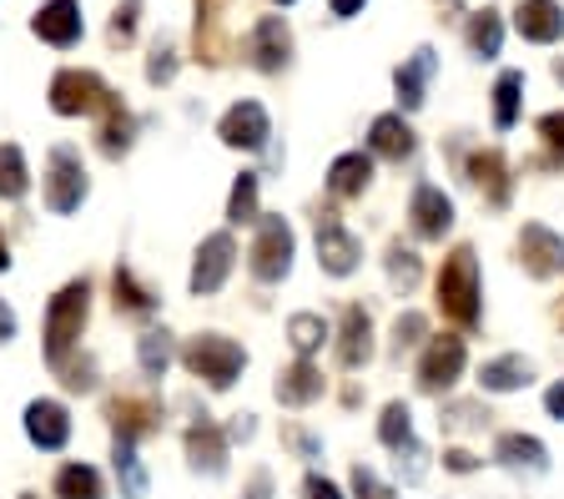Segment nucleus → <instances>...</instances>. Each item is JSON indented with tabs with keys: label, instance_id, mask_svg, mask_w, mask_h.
I'll use <instances>...</instances> for the list:
<instances>
[{
	"label": "nucleus",
	"instance_id": "obj_1",
	"mask_svg": "<svg viewBox=\"0 0 564 499\" xmlns=\"http://www.w3.org/2000/svg\"><path fill=\"white\" fill-rule=\"evenodd\" d=\"M434 293H438V313H444L458 333L479 328V318H484V303H479V252H474L469 242H458V248L444 258Z\"/></svg>",
	"mask_w": 564,
	"mask_h": 499
},
{
	"label": "nucleus",
	"instance_id": "obj_2",
	"mask_svg": "<svg viewBox=\"0 0 564 499\" xmlns=\"http://www.w3.org/2000/svg\"><path fill=\"white\" fill-rule=\"evenodd\" d=\"M86 318H91V283H86V278H70L46 308V364L51 369L70 364V348L82 344Z\"/></svg>",
	"mask_w": 564,
	"mask_h": 499
},
{
	"label": "nucleus",
	"instance_id": "obj_3",
	"mask_svg": "<svg viewBox=\"0 0 564 499\" xmlns=\"http://www.w3.org/2000/svg\"><path fill=\"white\" fill-rule=\"evenodd\" d=\"M182 369L192 373V379H202L207 389H232L237 379H242L247 369V348L232 344L227 333H197V338H187L182 344Z\"/></svg>",
	"mask_w": 564,
	"mask_h": 499
},
{
	"label": "nucleus",
	"instance_id": "obj_4",
	"mask_svg": "<svg viewBox=\"0 0 564 499\" xmlns=\"http://www.w3.org/2000/svg\"><path fill=\"white\" fill-rule=\"evenodd\" d=\"M293 252H297V238H293V227H288V217H262L252 252H247V273L258 278L262 288L282 283V278L293 273Z\"/></svg>",
	"mask_w": 564,
	"mask_h": 499
},
{
	"label": "nucleus",
	"instance_id": "obj_5",
	"mask_svg": "<svg viewBox=\"0 0 564 499\" xmlns=\"http://www.w3.org/2000/svg\"><path fill=\"white\" fill-rule=\"evenodd\" d=\"M106 107H111V86L96 72L66 66V72L51 76V111L56 117H101Z\"/></svg>",
	"mask_w": 564,
	"mask_h": 499
},
{
	"label": "nucleus",
	"instance_id": "obj_6",
	"mask_svg": "<svg viewBox=\"0 0 564 499\" xmlns=\"http://www.w3.org/2000/svg\"><path fill=\"white\" fill-rule=\"evenodd\" d=\"M86 192H91V182H86L82 152H76V147H51V156H46V207L56 217H66L86 203Z\"/></svg>",
	"mask_w": 564,
	"mask_h": 499
},
{
	"label": "nucleus",
	"instance_id": "obj_7",
	"mask_svg": "<svg viewBox=\"0 0 564 499\" xmlns=\"http://www.w3.org/2000/svg\"><path fill=\"white\" fill-rule=\"evenodd\" d=\"M313 238H317V262H323V273H328V278L358 273V262H364V242L352 238V232L333 213H317Z\"/></svg>",
	"mask_w": 564,
	"mask_h": 499
},
{
	"label": "nucleus",
	"instance_id": "obj_8",
	"mask_svg": "<svg viewBox=\"0 0 564 499\" xmlns=\"http://www.w3.org/2000/svg\"><path fill=\"white\" fill-rule=\"evenodd\" d=\"M464 358H469V348H464V338H458V333L429 338V348H423V358H419V389L423 393L454 389L458 373H464Z\"/></svg>",
	"mask_w": 564,
	"mask_h": 499
},
{
	"label": "nucleus",
	"instance_id": "obj_9",
	"mask_svg": "<svg viewBox=\"0 0 564 499\" xmlns=\"http://www.w3.org/2000/svg\"><path fill=\"white\" fill-rule=\"evenodd\" d=\"M232 262H237L232 232H212V238H202L197 258H192V293L197 297L223 293L227 278H232Z\"/></svg>",
	"mask_w": 564,
	"mask_h": 499
},
{
	"label": "nucleus",
	"instance_id": "obj_10",
	"mask_svg": "<svg viewBox=\"0 0 564 499\" xmlns=\"http://www.w3.org/2000/svg\"><path fill=\"white\" fill-rule=\"evenodd\" d=\"M519 268L529 278H560L564 273V238L544 223L519 227Z\"/></svg>",
	"mask_w": 564,
	"mask_h": 499
},
{
	"label": "nucleus",
	"instance_id": "obj_11",
	"mask_svg": "<svg viewBox=\"0 0 564 499\" xmlns=\"http://www.w3.org/2000/svg\"><path fill=\"white\" fill-rule=\"evenodd\" d=\"M217 137H223L232 152H262L272 137V121H268V111H262V101H237V107H227L223 121H217Z\"/></svg>",
	"mask_w": 564,
	"mask_h": 499
},
{
	"label": "nucleus",
	"instance_id": "obj_12",
	"mask_svg": "<svg viewBox=\"0 0 564 499\" xmlns=\"http://www.w3.org/2000/svg\"><path fill=\"white\" fill-rule=\"evenodd\" d=\"M409 227H413V238H423V242H444V232L454 227L448 192L434 187V182H419L409 197Z\"/></svg>",
	"mask_w": 564,
	"mask_h": 499
},
{
	"label": "nucleus",
	"instance_id": "obj_13",
	"mask_svg": "<svg viewBox=\"0 0 564 499\" xmlns=\"http://www.w3.org/2000/svg\"><path fill=\"white\" fill-rule=\"evenodd\" d=\"M106 424L117 429V440L137 444L162 429V404L156 399H137V393H117V399H106Z\"/></svg>",
	"mask_w": 564,
	"mask_h": 499
},
{
	"label": "nucleus",
	"instance_id": "obj_14",
	"mask_svg": "<svg viewBox=\"0 0 564 499\" xmlns=\"http://www.w3.org/2000/svg\"><path fill=\"white\" fill-rule=\"evenodd\" d=\"M247 56H252V66L268 76H278L288 61H293V31H288V21L282 15H262L258 25H252V36H247Z\"/></svg>",
	"mask_w": 564,
	"mask_h": 499
},
{
	"label": "nucleus",
	"instance_id": "obj_15",
	"mask_svg": "<svg viewBox=\"0 0 564 499\" xmlns=\"http://www.w3.org/2000/svg\"><path fill=\"white\" fill-rule=\"evenodd\" d=\"M25 440H31L35 449H46V454L66 449L70 444L66 404H61V399H31V404H25Z\"/></svg>",
	"mask_w": 564,
	"mask_h": 499
},
{
	"label": "nucleus",
	"instance_id": "obj_16",
	"mask_svg": "<svg viewBox=\"0 0 564 499\" xmlns=\"http://www.w3.org/2000/svg\"><path fill=\"white\" fill-rule=\"evenodd\" d=\"M31 31L46 41V46H61V51L76 46V41L86 36L82 6H76V0H46V6L31 15Z\"/></svg>",
	"mask_w": 564,
	"mask_h": 499
},
{
	"label": "nucleus",
	"instance_id": "obj_17",
	"mask_svg": "<svg viewBox=\"0 0 564 499\" xmlns=\"http://www.w3.org/2000/svg\"><path fill=\"white\" fill-rule=\"evenodd\" d=\"M469 182L484 192L489 207H509L514 197V177H509V162L499 147H484V152H469Z\"/></svg>",
	"mask_w": 564,
	"mask_h": 499
},
{
	"label": "nucleus",
	"instance_id": "obj_18",
	"mask_svg": "<svg viewBox=\"0 0 564 499\" xmlns=\"http://www.w3.org/2000/svg\"><path fill=\"white\" fill-rule=\"evenodd\" d=\"M373 358V318H368L364 303H348L338 323V364L343 369H364Z\"/></svg>",
	"mask_w": 564,
	"mask_h": 499
},
{
	"label": "nucleus",
	"instance_id": "obj_19",
	"mask_svg": "<svg viewBox=\"0 0 564 499\" xmlns=\"http://www.w3.org/2000/svg\"><path fill=\"white\" fill-rule=\"evenodd\" d=\"M182 449H187L192 469H202V475H223V469H227V429H217L207 414H202L197 424L187 429Z\"/></svg>",
	"mask_w": 564,
	"mask_h": 499
},
{
	"label": "nucleus",
	"instance_id": "obj_20",
	"mask_svg": "<svg viewBox=\"0 0 564 499\" xmlns=\"http://www.w3.org/2000/svg\"><path fill=\"white\" fill-rule=\"evenodd\" d=\"M323 389H328V379H323V369H313L307 358L288 364V369L278 373V383H272L278 404H288V409H307V404H317V399H323Z\"/></svg>",
	"mask_w": 564,
	"mask_h": 499
},
{
	"label": "nucleus",
	"instance_id": "obj_21",
	"mask_svg": "<svg viewBox=\"0 0 564 499\" xmlns=\"http://www.w3.org/2000/svg\"><path fill=\"white\" fill-rule=\"evenodd\" d=\"M434 72H438V56L429 46H419L399 72H393V86H399V107L403 111H419L423 101H429V82H434Z\"/></svg>",
	"mask_w": 564,
	"mask_h": 499
},
{
	"label": "nucleus",
	"instance_id": "obj_22",
	"mask_svg": "<svg viewBox=\"0 0 564 499\" xmlns=\"http://www.w3.org/2000/svg\"><path fill=\"white\" fill-rule=\"evenodd\" d=\"M413 127L403 121V111H383V117H373V127H368V152L383 156V162H409L413 156Z\"/></svg>",
	"mask_w": 564,
	"mask_h": 499
},
{
	"label": "nucleus",
	"instance_id": "obj_23",
	"mask_svg": "<svg viewBox=\"0 0 564 499\" xmlns=\"http://www.w3.org/2000/svg\"><path fill=\"white\" fill-rule=\"evenodd\" d=\"M514 25H519V36L534 41V46H554V41L564 36L560 0H524V6L514 11Z\"/></svg>",
	"mask_w": 564,
	"mask_h": 499
},
{
	"label": "nucleus",
	"instance_id": "obj_24",
	"mask_svg": "<svg viewBox=\"0 0 564 499\" xmlns=\"http://www.w3.org/2000/svg\"><path fill=\"white\" fill-rule=\"evenodd\" d=\"M494 459L505 464V469H514V475H544L550 469V449L534 434H499Z\"/></svg>",
	"mask_w": 564,
	"mask_h": 499
},
{
	"label": "nucleus",
	"instance_id": "obj_25",
	"mask_svg": "<svg viewBox=\"0 0 564 499\" xmlns=\"http://www.w3.org/2000/svg\"><path fill=\"white\" fill-rule=\"evenodd\" d=\"M368 182H373V156H368V152H343L338 162L328 166V192L338 197V203L364 197Z\"/></svg>",
	"mask_w": 564,
	"mask_h": 499
},
{
	"label": "nucleus",
	"instance_id": "obj_26",
	"mask_svg": "<svg viewBox=\"0 0 564 499\" xmlns=\"http://www.w3.org/2000/svg\"><path fill=\"white\" fill-rule=\"evenodd\" d=\"M111 303H117V313H127V318H152L156 313V293L131 273L127 262L111 273Z\"/></svg>",
	"mask_w": 564,
	"mask_h": 499
},
{
	"label": "nucleus",
	"instance_id": "obj_27",
	"mask_svg": "<svg viewBox=\"0 0 564 499\" xmlns=\"http://www.w3.org/2000/svg\"><path fill=\"white\" fill-rule=\"evenodd\" d=\"M223 11H227V0H197V61H207V66H223V56H227Z\"/></svg>",
	"mask_w": 564,
	"mask_h": 499
},
{
	"label": "nucleus",
	"instance_id": "obj_28",
	"mask_svg": "<svg viewBox=\"0 0 564 499\" xmlns=\"http://www.w3.org/2000/svg\"><path fill=\"white\" fill-rule=\"evenodd\" d=\"M529 379H534V364H529L524 354H499L479 369L484 393H514V389H524Z\"/></svg>",
	"mask_w": 564,
	"mask_h": 499
},
{
	"label": "nucleus",
	"instance_id": "obj_29",
	"mask_svg": "<svg viewBox=\"0 0 564 499\" xmlns=\"http://www.w3.org/2000/svg\"><path fill=\"white\" fill-rule=\"evenodd\" d=\"M131 137H137V117H131L117 96H111V107L101 111V131H96V142H101V152L111 156V162H117V156L131 152Z\"/></svg>",
	"mask_w": 564,
	"mask_h": 499
},
{
	"label": "nucleus",
	"instance_id": "obj_30",
	"mask_svg": "<svg viewBox=\"0 0 564 499\" xmlns=\"http://www.w3.org/2000/svg\"><path fill=\"white\" fill-rule=\"evenodd\" d=\"M56 499H106V485H101V469L96 464H82L70 459L56 469Z\"/></svg>",
	"mask_w": 564,
	"mask_h": 499
},
{
	"label": "nucleus",
	"instance_id": "obj_31",
	"mask_svg": "<svg viewBox=\"0 0 564 499\" xmlns=\"http://www.w3.org/2000/svg\"><path fill=\"white\" fill-rule=\"evenodd\" d=\"M31 192V166H25V152L15 142H0V197L6 203H21Z\"/></svg>",
	"mask_w": 564,
	"mask_h": 499
},
{
	"label": "nucleus",
	"instance_id": "obj_32",
	"mask_svg": "<svg viewBox=\"0 0 564 499\" xmlns=\"http://www.w3.org/2000/svg\"><path fill=\"white\" fill-rule=\"evenodd\" d=\"M464 41H469V51H474V56H484V61L499 56V46H505V21H499V11L469 15V25H464Z\"/></svg>",
	"mask_w": 564,
	"mask_h": 499
},
{
	"label": "nucleus",
	"instance_id": "obj_33",
	"mask_svg": "<svg viewBox=\"0 0 564 499\" xmlns=\"http://www.w3.org/2000/svg\"><path fill=\"white\" fill-rule=\"evenodd\" d=\"M111 469H117L121 499H147V469H141L137 449L127 440H117V449H111Z\"/></svg>",
	"mask_w": 564,
	"mask_h": 499
},
{
	"label": "nucleus",
	"instance_id": "obj_34",
	"mask_svg": "<svg viewBox=\"0 0 564 499\" xmlns=\"http://www.w3.org/2000/svg\"><path fill=\"white\" fill-rule=\"evenodd\" d=\"M288 344L297 348V358H313L317 348L328 344V323L317 318V313H293L288 318Z\"/></svg>",
	"mask_w": 564,
	"mask_h": 499
},
{
	"label": "nucleus",
	"instance_id": "obj_35",
	"mask_svg": "<svg viewBox=\"0 0 564 499\" xmlns=\"http://www.w3.org/2000/svg\"><path fill=\"white\" fill-rule=\"evenodd\" d=\"M378 440H383L393 454L413 444V409L403 404V399H393V404L383 409V419H378Z\"/></svg>",
	"mask_w": 564,
	"mask_h": 499
},
{
	"label": "nucleus",
	"instance_id": "obj_36",
	"mask_svg": "<svg viewBox=\"0 0 564 499\" xmlns=\"http://www.w3.org/2000/svg\"><path fill=\"white\" fill-rule=\"evenodd\" d=\"M519 96H524V76L519 72H505L494 82V127L509 131L519 121Z\"/></svg>",
	"mask_w": 564,
	"mask_h": 499
},
{
	"label": "nucleus",
	"instance_id": "obj_37",
	"mask_svg": "<svg viewBox=\"0 0 564 499\" xmlns=\"http://www.w3.org/2000/svg\"><path fill=\"white\" fill-rule=\"evenodd\" d=\"M172 333H141L137 338V358H141V373L147 379H162L166 369H172Z\"/></svg>",
	"mask_w": 564,
	"mask_h": 499
},
{
	"label": "nucleus",
	"instance_id": "obj_38",
	"mask_svg": "<svg viewBox=\"0 0 564 499\" xmlns=\"http://www.w3.org/2000/svg\"><path fill=\"white\" fill-rule=\"evenodd\" d=\"M388 283L393 288H403V293H413L419 288V278H423V262H419V252L413 248H403V242H388Z\"/></svg>",
	"mask_w": 564,
	"mask_h": 499
},
{
	"label": "nucleus",
	"instance_id": "obj_39",
	"mask_svg": "<svg viewBox=\"0 0 564 499\" xmlns=\"http://www.w3.org/2000/svg\"><path fill=\"white\" fill-rule=\"evenodd\" d=\"M227 223L242 227V223H258V172H242L232 182V197H227Z\"/></svg>",
	"mask_w": 564,
	"mask_h": 499
},
{
	"label": "nucleus",
	"instance_id": "obj_40",
	"mask_svg": "<svg viewBox=\"0 0 564 499\" xmlns=\"http://www.w3.org/2000/svg\"><path fill=\"white\" fill-rule=\"evenodd\" d=\"M423 338H429V318L423 313H399L393 318V354H409V348H419Z\"/></svg>",
	"mask_w": 564,
	"mask_h": 499
},
{
	"label": "nucleus",
	"instance_id": "obj_41",
	"mask_svg": "<svg viewBox=\"0 0 564 499\" xmlns=\"http://www.w3.org/2000/svg\"><path fill=\"white\" fill-rule=\"evenodd\" d=\"M540 142H544V166H564V111H544L540 117Z\"/></svg>",
	"mask_w": 564,
	"mask_h": 499
},
{
	"label": "nucleus",
	"instance_id": "obj_42",
	"mask_svg": "<svg viewBox=\"0 0 564 499\" xmlns=\"http://www.w3.org/2000/svg\"><path fill=\"white\" fill-rule=\"evenodd\" d=\"M137 21H141V0H121L117 11H111V46H131L137 41Z\"/></svg>",
	"mask_w": 564,
	"mask_h": 499
},
{
	"label": "nucleus",
	"instance_id": "obj_43",
	"mask_svg": "<svg viewBox=\"0 0 564 499\" xmlns=\"http://www.w3.org/2000/svg\"><path fill=\"white\" fill-rule=\"evenodd\" d=\"M176 76V46L172 41H156L152 46V61H147V82L152 86H166Z\"/></svg>",
	"mask_w": 564,
	"mask_h": 499
},
{
	"label": "nucleus",
	"instance_id": "obj_44",
	"mask_svg": "<svg viewBox=\"0 0 564 499\" xmlns=\"http://www.w3.org/2000/svg\"><path fill=\"white\" fill-rule=\"evenodd\" d=\"M61 383H66L70 393H91L96 389V358H76V364H61Z\"/></svg>",
	"mask_w": 564,
	"mask_h": 499
},
{
	"label": "nucleus",
	"instance_id": "obj_45",
	"mask_svg": "<svg viewBox=\"0 0 564 499\" xmlns=\"http://www.w3.org/2000/svg\"><path fill=\"white\" fill-rule=\"evenodd\" d=\"M352 499H399V495H393V489H388L373 469H364V464H358V469H352Z\"/></svg>",
	"mask_w": 564,
	"mask_h": 499
},
{
	"label": "nucleus",
	"instance_id": "obj_46",
	"mask_svg": "<svg viewBox=\"0 0 564 499\" xmlns=\"http://www.w3.org/2000/svg\"><path fill=\"white\" fill-rule=\"evenodd\" d=\"M479 424H489V409H479V404H448L444 409V429H479Z\"/></svg>",
	"mask_w": 564,
	"mask_h": 499
},
{
	"label": "nucleus",
	"instance_id": "obj_47",
	"mask_svg": "<svg viewBox=\"0 0 564 499\" xmlns=\"http://www.w3.org/2000/svg\"><path fill=\"white\" fill-rule=\"evenodd\" d=\"M282 444L297 449V459H317V454H323V444H317L307 429H297V424H282Z\"/></svg>",
	"mask_w": 564,
	"mask_h": 499
},
{
	"label": "nucleus",
	"instance_id": "obj_48",
	"mask_svg": "<svg viewBox=\"0 0 564 499\" xmlns=\"http://www.w3.org/2000/svg\"><path fill=\"white\" fill-rule=\"evenodd\" d=\"M303 495H307V499H343V489L333 485L328 475H317V469H313V475L303 479Z\"/></svg>",
	"mask_w": 564,
	"mask_h": 499
},
{
	"label": "nucleus",
	"instance_id": "obj_49",
	"mask_svg": "<svg viewBox=\"0 0 564 499\" xmlns=\"http://www.w3.org/2000/svg\"><path fill=\"white\" fill-rule=\"evenodd\" d=\"M444 469H454V475H474V469H479V459H474L469 449H448L444 454Z\"/></svg>",
	"mask_w": 564,
	"mask_h": 499
},
{
	"label": "nucleus",
	"instance_id": "obj_50",
	"mask_svg": "<svg viewBox=\"0 0 564 499\" xmlns=\"http://www.w3.org/2000/svg\"><path fill=\"white\" fill-rule=\"evenodd\" d=\"M544 409H550V419H560V424H564V379L550 383V393H544Z\"/></svg>",
	"mask_w": 564,
	"mask_h": 499
},
{
	"label": "nucleus",
	"instance_id": "obj_51",
	"mask_svg": "<svg viewBox=\"0 0 564 499\" xmlns=\"http://www.w3.org/2000/svg\"><path fill=\"white\" fill-rule=\"evenodd\" d=\"M11 338H15V313L0 303V344H11Z\"/></svg>",
	"mask_w": 564,
	"mask_h": 499
},
{
	"label": "nucleus",
	"instance_id": "obj_52",
	"mask_svg": "<svg viewBox=\"0 0 564 499\" xmlns=\"http://www.w3.org/2000/svg\"><path fill=\"white\" fill-rule=\"evenodd\" d=\"M333 6V15H358L364 11V0H328Z\"/></svg>",
	"mask_w": 564,
	"mask_h": 499
},
{
	"label": "nucleus",
	"instance_id": "obj_53",
	"mask_svg": "<svg viewBox=\"0 0 564 499\" xmlns=\"http://www.w3.org/2000/svg\"><path fill=\"white\" fill-rule=\"evenodd\" d=\"M6 268H11V252H6V238H0V273H6Z\"/></svg>",
	"mask_w": 564,
	"mask_h": 499
},
{
	"label": "nucleus",
	"instance_id": "obj_54",
	"mask_svg": "<svg viewBox=\"0 0 564 499\" xmlns=\"http://www.w3.org/2000/svg\"><path fill=\"white\" fill-rule=\"evenodd\" d=\"M554 76H560V82H564V56H560V61H554Z\"/></svg>",
	"mask_w": 564,
	"mask_h": 499
},
{
	"label": "nucleus",
	"instance_id": "obj_55",
	"mask_svg": "<svg viewBox=\"0 0 564 499\" xmlns=\"http://www.w3.org/2000/svg\"><path fill=\"white\" fill-rule=\"evenodd\" d=\"M278 6H293V0H278Z\"/></svg>",
	"mask_w": 564,
	"mask_h": 499
},
{
	"label": "nucleus",
	"instance_id": "obj_56",
	"mask_svg": "<svg viewBox=\"0 0 564 499\" xmlns=\"http://www.w3.org/2000/svg\"><path fill=\"white\" fill-rule=\"evenodd\" d=\"M560 323H564V308H560Z\"/></svg>",
	"mask_w": 564,
	"mask_h": 499
},
{
	"label": "nucleus",
	"instance_id": "obj_57",
	"mask_svg": "<svg viewBox=\"0 0 564 499\" xmlns=\"http://www.w3.org/2000/svg\"><path fill=\"white\" fill-rule=\"evenodd\" d=\"M21 499H35V495H21Z\"/></svg>",
	"mask_w": 564,
	"mask_h": 499
}]
</instances>
